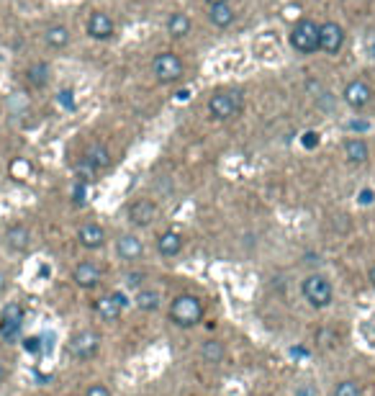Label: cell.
<instances>
[{
	"label": "cell",
	"instance_id": "obj_24",
	"mask_svg": "<svg viewBox=\"0 0 375 396\" xmlns=\"http://www.w3.org/2000/svg\"><path fill=\"white\" fill-rule=\"evenodd\" d=\"M188 31H190V18L185 13H170V18H167V34L175 39H183L188 37Z\"/></svg>",
	"mask_w": 375,
	"mask_h": 396
},
{
	"label": "cell",
	"instance_id": "obj_32",
	"mask_svg": "<svg viewBox=\"0 0 375 396\" xmlns=\"http://www.w3.org/2000/svg\"><path fill=\"white\" fill-rule=\"evenodd\" d=\"M57 101H60L65 108H75V93H72V90H62L60 96H57Z\"/></svg>",
	"mask_w": 375,
	"mask_h": 396
},
{
	"label": "cell",
	"instance_id": "obj_4",
	"mask_svg": "<svg viewBox=\"0 0 375 396\" xmlns=\"http://www.w3.org/2000/svg\"><path fill=\"white\" fill-rule=\"evenodd\" d=\"M288 41L298 54H314L319 49V23L311 18H301L291 29Z\"/></svg>",
	"mask_w": 375,
	"mask_h": 396
},
{
	"label": "cell",
	"instance_id": "obj_34",
	"mask_svg": "<svg viewBox=\"0 0 375 396\" xmlns=\"http://www.w3.org/2000/svg\"><path fill=\"white\" fill-rule=\"evenodd\" d=\"M293 396H319V391H316V386H311V383H301L298 389L293 391Z\"/></svg>",
	"mask_w": 375,
	"mask_h": 396
},
{
	"label": "cell",
	"instance_id": "obj_43",
	"mask_svg": "<svg viewBox=\"0 0 375 396\" xmlns=\"http://www.w3.org/2000/svg\"><path fill=\"white\" fill-rule=\"evenodd\" d=\"M209 6H218V3H229V0H206Z\"/></svg>",
	"mask_w": 375,
	"mask_h": 396
},
{
	"label": "cell",
	"instance_id": "obj_7",
	"mask_svg": "<svg viewBox=\"0 0 375 396\" xmlns=\"http://www.w3.org/2000/svg\"><path fill=\"white\" fill-rule=\"evenodd\" d=\"M345 46V29L334 21H327L319 26V49L327 54H339Z\"/></svg>",
	"mask_w": 375,
	"mask_h": 396
},
{
	"label": "cell",
	"instance_id": "obj_11",
	"mask_svg": "<svg viewBox=\"0 0 375 396\" xmlns=\"http://www.w3.org/2000/svg\"><path fill=\"white\" fill-rule=\"evenodd\" d=\"M72 281H75V286L85 288V291L98 288V283H100V268H98L93 260L77 262L75 270H72Z\"/></svg>",
	"mask_w": 375,
	"mask_h": 396
},
{
	"label": "cell",
	"instance_id": "obj_1",
	"mask_svg": "<svg viewBox=\"0 0 375 396\" xmlns=\"http://www.w3.org/2000/svg\"><path fill=\"white\" fill-rule=\"evenodd\" d=\"M203 314H206V307H203V301L193 293H180V296H175L170 301V321H173L175 327L180 329H193L195 324H201Z\"/></svg>",
	"mask_w": 375,
	"mask_h": 396
},
{
	"label": "cell",
	"instance_id": "obj_19",
	"mask_svg": "<svg viewBox=\"0 0 375 396\" xmlns=\"http://www.w3.org/2000/svg\"><path fill=\"white\" fill-rule=\"evenodd\" d=\"M370 150H368V142L360 139V136H353V139H347L345 142V158L350 165H362L368 160Z\"/></svg>",
	"mask_w": 375,
	"mask_h": 396
},
{
	"label": "cell",
	"instance_id": "obj_25",
	"mask_svg": "<svg viewBox=\"0 0 375 396\" xmlns=\"http://www.w3.org/2000/svg\"><path fill=\"white\" fill-rule=\"evenodd\" d=\"M331 396H362V386L355 378H345V381L334 383Z\"/></svg>",
	"mask_w": 375,
	"mask_h": 396
},
{
	"label": "cell",
	"instance_id": "obj_37",
	"mask_svg": "<svg viewBox=\"0 0 375 396\" xmlns=\"http://www.w3.org/2000/svg\"><path fill=\"white\" fill-rule=\"evenodd\" d=\"M26 350L39 352V350H41V340H39V337H29V340H26Z\"/></svg>",
	"mask_w": 375,
	"mask_h": 396
},
{
	"label": "cell",
	"instance_id": "obj_39",
	"mask_svg": "<svg viewBox=\"0 0 375 396\" xmlns=\"http://www.w3.org/2000/svg\"><path fill=\"white\" fill-rule=\"evenodd\" d=\"M6 288H8V276L3 273V270H0V296L6 293Z\"/></svg>",
	"mask_w": 375,
	"mask_h": 396
},
{
	"label": "cell",
	"instance_id": "obj_42",
	"mask_svg": "<svg viewBox=\"0 0 375 396\" xmlns=\"http://www.w3.org/2000/svg\"><path fill=\"white\" fill-rule=\"evenodd\" d=\"M178 101H188V90H180V93H178Z\"/></svg>",
	"mask_w": 375,
	"mask_h": 396
},
{
	"label": "cell",
	"instance_id": "obj_17",
	"mask_svg": "<svg viewBox=\"0 0 375 396\" xmlns=\"http://www.w3.org/2000/svg\"><path fill=\"white\" fill-rule=\"evenodd\" d=\"M93 309H96V314L100 317L103 321H119L121 314H124V309L113 301V296L108 293V296H100V299L93 301Z\"/></svg>",
	"mask_w": 375,
	"mask_h": 396
},
{
	"label": "cell",
	"instance_id": "obj_12",
	"mask_svg": "<svg viewBox=\"0 0 375 396\" xmlns=\"http://www.w3.org/2000/svg\"><path fill=\"white\" fill-rule=\"evenodd\" d=\"M116 255H119L124 262H136L142 260L144 255V242L136 234H121L116 239Z\"/></svg>",
	"mask_w": 375,
	"mask_h": 396
},
{
	"label": "cell",
	"instance_id": "obj_21",
	"mask_svg": "<svg viewBox=\"0 0 375 396\" xmlns=\"http://www.w3.org/2000/svg\"><path fill=\"white\" fill-rule=\"evenodd\" d=\"M85 160L96 167V170H105L108 165H111V152H108V147L105 144H100V142H96V144H91L88 147V152H85Z\"/></svg>",
	"mask_w": 375,
	"mask_h": 396
},
{
	"label": "cell",
	"instance_id": "obj_41",
	"mask_svg": "<svg viewBox=\"0 0 375 396\" xmlns=\"http://www.w3.org/2000/svg\"><path fill=\"white\" fill-rule=\"evenodd\" d=\"M6 376H8V371H6V366H3V363H0V383L6 381Z\"/></svg>",
	"mask_w": 375,
	"mask_h": 396
},
{
	"label": "cell",
	"instance_id": "obj_38",
	"mask_svg": "<svg viewBox=\"0 0 375 396\" xmlns=\"http://www.w3.org/2000/svg\"><path fill=\"white\" fill-rule=\"evenodd\" d=\"M350 129L353 132H362V129H368V124L365 121H350Z\"/></svg>",
	"mask_w": 375,
	"mask_h": 396
},
{
	"label": "cell",
	"instance_id": "obj_40",
	"mask_svg": "<svg viewBox=\"0 0 375 396\" xmlns=\"http://www.w3.org/2000/svg\"><path fill=\"white\" fill-rule=\"evenodd\" d=\"M368 281H370V286H373V288H375V265L368 270Z\"/></svg>",
	"mask_w": 375,
	"mask_h": 396
},
{
	"label": "cell",
	"instance_id": "obj_5",
	"mask_svg": "<svg viewBox=\"0 0 375 396\" xmlns=\"http://www.w3.org/2000/svg\"><path fill=\"white\" fill-rule=\"evenodd\" d=\"M100 350V335L93 332V329H80L75 335L70 337L67 343V352L75 360H91L98 355Z\"/></svg>",
	"mask_w": 375,
	"mask_h": 396
},
{
	"label": "cell",
	"instance_id": "obj_28",
	"mask_svg": "<svg viewBox=\"0 0 375 396\" xmlns=\"http://www.w3.org/2000/svg\"><path fill=\"white\" fill-rule=\"evenodd\" d=\"M144 281H147V273H142V270H134V273H126V278H124V286H126L129 291H139V288H144Z\"/></svg>",
	"mask_w": 375,
	"mask_h": 396
},
{
	"label": "cell",
	"instance_id": "obj_22",
	"mask_svg": "<svg viewBox=\"0 0 375 396\" xmlns=\"http://www.w3.org/2000/svg\"><path fill=\"white\" fill-rule=\"evenodd\" d=\"M44 41L52 49H65L70 44V29L67 26H62V23H54L49 29L44 31Z\"/></svg>",
	"mask_w": 375,
	"mask_h": 396
},
{
	"label": "cell",
	"instance_id": "obj_20",
	"mask_svg": "<svg viewBox=\"0 0 375 396\" xmlns=\"http://www.w3.org/2000/svg\"><path fill=\"white\" fill-rule=\"evenodd\" d=\"M201 358L203 363H209V366H218V363H224L226 358V347L221 340H206L201 345Z\"/></svg>",
	"mask_w": 375,
	"mask_h": 396
},
{
	"label": "cell",
	"instance_id": "obj_10",
	"mask_svg": "<svg viewBox=\"0 0 375 396\" xmlns=\"http://www.w3.org/2000/svg\"><path fill=\"white\" fill-rule=\"evenodd\" d=\"M157 219V203L152 198H136L129 206V222L134 226H150Z\"/></svg>",
	"mask_w": 375,
	"mask_h": 396
},
{
	"label": "cell",
	"instance_id": "obj_30",
	"mask_svg": "<svg viewBox=\"0 0 375 396\" xmlns=\"http://www.w3.org/2000/svg\"><path fill=\"white\" fill-rule=\"evenodd\" d=\"M85 396H113L111 389L105 386V383H91L88 386V391H85Z\"/></svg>",
	"mask_w": 375,
	"mask_h": 396
},
{
	"label": "cell",
	"instance_id": "obj_13",
	"mask_svg": "<svg viewBox=\"0 0 375 396\" xmlns=\"http://www.w3.org/2000/svg\"><path fill=\"white\" fill-rule=\"evenodd\" d=\"M77 242L85 247V250H100L105 245V229L96 222H85L80 229H77Z\"/></svg>",
	"mask_w": 375,
	"mask_h": 396
},
{
	"label": "cell",
	"instance_id": "obj_9",
	"mask_svg": "<svg viewBox=\"0 0 375 396\" xmlns=\"http://www.w3.org/2000/svg\"><path fill=\"white\" fill-rule=\"evenodd\" d=\"M85 31H88V37L96 39V41H108V39L113 37V31H116V26H113V18L108 13L93 11L88 23H85Z\"/></svg>",
	"mask_w": 375,
	"mask_h": 396
},
{
	"label": "cell",
	"instance_id": "obj_18",
	"mask_svg": "<svg viewBox=\"0 0 375 396\" xmlns=\"http://www.w3.org/2000/svg\"><path fill=\"white\" fill-rule=\"evenodd\" d=\"M237 18L234 8L229 3H218V6H209V21L216 26V29H229Z\"/></svg>",
	"mask_w": 375,
	"mask_h": 396
},
{
	"label": "cell",
	"instance_id": "obj_29",
	"mask_svg": "<svg viewBox=\"0 0 375 396\" xmlns=\"http://www.w3.org/2000/svg\"><path fill=\"white\" fill-rule=\"evenodd\" d=\"M18 332H21V321H3L0 319V337H3V340L11 343V340L18 337Z\"/></svg>",
	"mask_w": 375,
	"mask_h": 396
},
{
	"label": "cell",
	"instance_id": "obj_6",
	"mask_svg": "<svg viewBox=\"0 0 375 396\" xmlns=\"http://www.w3.org/2000/svg\"><path fill=\"white\" fill-rule=\"evenodd\" d=\"M183 70H185V65H183V60L175 52H159L154 57V62H152V72H154L157 82H162V85L180 80Z\"/></svg>",
	"mask_w": 375,
	"mask_h": 396
},
{
	"label": "cell",
	"instance_id": "obj_35",
	"mask_svg": "<svg viewBox=\"0 0 375 396\" xmlns=\"http://www.w3.org/2000/svg\"><path fill=\"white\" fill-rule=\"evenodd\" d=\"M373 198H375L373 188H362L360 196H357V201H360L362 206H370V203H373Z\"/></svg>",
	"mask_w": 375,
	"mask_h": 396
},
{
	"label": "cell",
	"instance_id": "obj_16",
	"mask_svg": "<svg viewBox=\"0 0 375 396\" xmlns=\"http://www.w3.org/2000/svg\"><path fill=\"white\" fill-rule=\"evenodd\" d=\"M134 304L139 312H147V314H152V312H157L159 307H162V296H159L157 288H139L134 296Z\"/></svg>",
	"mask_w": 375,
	"mask_h": 396
},
{
	"label": "cell",
	"instance_id": "obj_2",
	"mask_svg": "<svg viewBox=\"0 0 375 396\" xmlns=\"http://www.w3.org/2000/svg\"><path fill=\"white\" fill-rule=\"evenodd\" d=\"M301 293H303V299H306V304L311 309H327L334 301V286L322 273H311V276L303 278Z\"/></svg>",
	"mask_w": 375,
	"mask_h": 396
},
{
	"label": "cell",
	"instance_id": "obj_14",
	"mask_svg": "<svg viewBox=\"0 0 375 396\" xmlns=\"http://www.w3.org/2000/svg\"><path fill=\"white\" fill-rule=\"evenodd\" d=\"M183 245H185V239L175 229H167V232H162L157 237V253L162 257H178L183 253Z\"/></svg>",
	"mask_w": 375,
	"mask_h": 396
},
{
	"label": "cell",
	"instance_id": "obj_26",
	"mask_svg": "<svg viewBox=\"0 0 375 396\" xmlns=\"http://www.w3.org/2000/svg\"><path fill=\"white\" fill-rule=\"evenodd\" d=\"M23 307L18 304V301H8V304H3V309H0V319L3 321H21L23 324Z\"/></svg>",
	"mask_w": 375,
	"mask_h": 396
},
{
	"label": "cell",
	"instance_id": "obj_33",
	"mask_svg": "<svg viewBox=\"0 0 375 396\" xmlns=\"http://www.w3.org/2000/svg\"><path fill=\"white\" fill-rule=\"evenodd\" d=\"M72 201H75L77 206H83L85 203V183H80V180H77L75 188H72Z\"/></svg>",
	"mask_w": 375,
	"mask_h": 396
},
{
	"label": "cell",
	"instance_id": "obj_23",
	"mask_svg": "<svg viewBox=\"0 0 375 396\" xmlns=\"http://www.w3.org/2000/svg\"><path fill=\"white\" fill-rule=\"evenodd\" d=\"M26 80H29L31 88H46L49 85V65L46 62H34L26 70Z\"/></svg>",
	"mask_w": 375,
	"mask_h": 396
},
{
	"label": "cell",
	"instance_id": "obj_15",
	"mask_svg": "<svg viewBox=\"0 0 375 396\" xmlns=\"http://www.w3.org/2000/svg\"><path fill=\"white\" fill-rule=\"evenodd\" d=\"M6 245L13 250V253H26L31 247V232L23 224H13L8 226L6 232Z\"/></svg>",
	"mask_w": 375,
	"mask_h": 396
},
{
	"label": "cell",
	"instance_id": "obj_31",
	"mask_svg": "<svg viewBox=\"0 0 375 396\" xmlns=\"http://www.w3.org/2000/svg\"><path fill=\"white\" fill-rule=\"evenodd\" d=\"M301 144H303L306 150H314V147H319V132H306V134L301 136Z\"/></svg>",
	"mask_w": 375,
	"mask_h": 396
},
{
	"label": "cell",
	"instance_id": "obj_3",
	"mask_svg": "<svg viewBox=\"0 0 375 396\" xmlns=\"http://www.w3.org/2000/svg\"><path fill=\"white\" fill-rule=\"evenodd\" d=\"M244 108V96L242 90H218L209 98V113L213 121L237 119Z\"/></svg>",
	"mask_w": 375,
	"mask_h": 396
},
{
	"label": "cell",
	"instance_id": "obj_27",
	"mask_svg": "<svg viewBox=\"0 0 375 396\" xmlns=\"http://www.w3.org/2000/svg\"><path fill=\"white\" fill-rule=\"evenodd\" d=\"M75 172H77V180H80V183H85V186H88V183H93V180H96V167H93L91 162H88V160H80V162H77V167H75Z\"/></svg>",
	"mask_w": 375,
	"mask_h": 396
},
{
	"label": "cell",
	"instance_id": "obj_8",
	"mask_svg": "<svg viewBox=\"0 0 375 396\" xmlns=\"http://www.w3.org/2000/svg\"><path fill=\"white\" fill-rule=\"evenodd\" d=\"M342 98L353 111H362L373 101V90L365 80H350L342 90Z\"/></svg>",
	"mask_w": 375,
	"mask_h": 396
},
{
	"label": "cell",
	"instance_id": "obj_36",
	"mask_svg": "<svg viewBox=\"0 0 375 396\" xmlns=\"http://www.w3.org/2000/svg\"><path fill=\"white\" fill-rule=\"evenodd\" d=\"M111 296H113V301H116V304H119L121 309H126L129 304H131V299H129V296H126L124 291H111Z\"/></svg>",
	"mask_w": 375,
	"mask_h": 396
}]
</instances>
